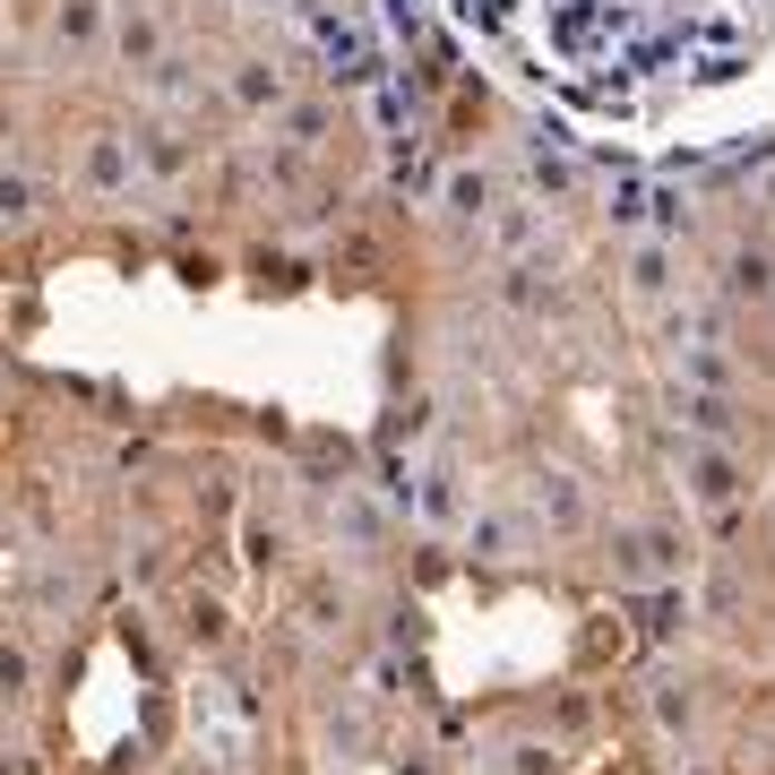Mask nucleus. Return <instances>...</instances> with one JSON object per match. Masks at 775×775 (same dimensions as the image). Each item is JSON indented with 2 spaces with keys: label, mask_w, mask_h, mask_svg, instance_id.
<instances>
[{
  "label": "nucleus",
  "mask_w": 775,
  "mask_h": 775,
  "mask_svg": "<svg viewBox=\"0 0 775 775\" xmlns=\"http://www.w3.org/2000/svg\"><path fill=\"white\" fill-rule=\"evenodd\" d=\"M517 104L595 147H724L775 121V0H431Z\"/></svg>",
  "instance_id": "1"
}]
</instances>
